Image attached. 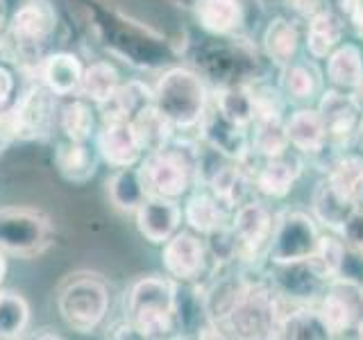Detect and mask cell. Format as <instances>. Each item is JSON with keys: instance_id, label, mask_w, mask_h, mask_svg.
I'll use <instances>...</instances> for the list:
<instances>
[{"instance_id": "cell-35", "label": "cell", "mask_w": 363, "mask_h": 340, "mask_svg": "<svg viewBox=\"0 0 363 340\" xmlns=\"http://www.w3.org/2000/svg\"><path fill=\"white\" fill-rule=\"evenodd\" d=\"M57 123L68 141L89 143L91 136H96V111L84 98L66 102L57 113Z\"/></svg>"}, {"instance_id": "cell-6", "label": "cell", "mask_w": 363, "mask_h": 340, "mask_svg": "<svg viewBox=\"0 0 363 340\" xmlns=\"http://www.w3.org/2000/svg\"><path fill=\"white\" fill-rule=\"evenodd\" d=\"M318 311L332 338H363V283L332 277L318 300Z\"/></svg>"}, {"instance_id": "cell-7", "label": "cell", "mask_w": 363, "mask_h": 340, "mask_svg": "<svg viewBox=\"0 0 363 340\" xmlns=\"http://www.w3.org/2000/svg\"><path fill=\"white\" fill-rule=\"evenodd\" d=\"M318 243H320V232L311 215L302 211H284L275 218L266 259L270 264L304 261L315 252Z\"/></svg>"}, {"instance_id": "cell-11", "label": "cell", "mask_w": 363, "mask_h": 340, "mask_svg": "<svg viewBox=\"0 0 363 340\" xmlns=\"http://www.w3.org/2000/svg\"><path fill=\"white\" fill-rule=\"evenodd\" d=\"M57 28V9L50 0H28L9 16L7 34L18 48L45 43Z\"/></svg>"}, {"instance_id": "cell-30", "label": "cell", "mask_w": 363, "mask_h": 340, "mask_svg": "<svg viewBox=\"0 0 363 340\" xmlns=\"http://www.w3.org/2000/svg\"><path fill=\"white\" fill-rule=\"evenodd\" d=\"M130 123L134 128L136 139H139L143 154L162 150L164 145H168L175 139V125L155 107V102L143 107Z\"/></svg>"}, {"instance_id": "cell-17", "label": "cell", "mask_w": 363, "mask_h": 340, "mask_svg": "<svg viewBox=\"0 0 363 340\" xmlns=\"http://www.w3.org/2000/svg\"><path fill=\"white\" fill-rule=\"evenodd\" d=\"M179 281L173 277H141L132 283L128 293V315L139 311H173L177 306Z\"/></svg>"}, {"instance_id": "cell-4", "label": "cell", "mask_w": 363, "mask_h": 340, "mask_svg": "<svg viewBox=\"0 0 363 340\" xmlns=\"http://www.w3.org/2000/svg\"><path fill=\"white\" fill-rule=\"evenodd\" d=\"M286 306L268 281H250L220 327H227L238 338H275L277 322Z\"/></svg>"}, {"instance_id": "cell-9", "label": "cell", "mask_w": 363, "mask_h": 340, "mask_svg": "<svg viewBox=\"0 0 363 340\" xmlns=\"http://www.w3.org/2000/svg\"><path fill=\"white\" fill-rule=\"evenodd\" d=\"M230 225L238 238V247H241L238 261H255L259 259L261 249L268 247L275 218H272L266 204L257 200H245L232 211Z\"/></svg>"}, {"instance_id": "cell-29", "label": "cell", "mask_w": 363, "mask_h": 340, "mask_svg": "<svg viewBox=\"0 0 363 340\" xmlns=\"http://www.w3.org/2000/svg\"><path fill=\"white\" fill-rule=\"evenodd\" d=\"M107 198L116 211L136 213L147 198L139 168H116V173L107 179Z\"/></svg>"}, {"instance_id": "cell-31", "label": "cell", "mask_w": 363, "mask_h": 340, "mask_svg": "<svg viewBox=\"0 0 363 340\" xmlns=\"http://www.w3.org/2000/svg\"><path fill=\"white\" fill-rule=\"evenodd\" d=\"M250 184H252V177H247L245 166L236 162H225L209 179L213 198L218 200L227 211H234L238 204L245 202Z\"/></svg>"}, {"instance_id": "cell-37", "label": "cell", "mask_w": 363, "mask_h": 340, "mask_svg": "<svg viewBox=\"0 0 363 340\" xmlns=\"http://www.w3.org/2000/svg\"><path fill=\"white\" fill-rule=\"evenodd\" d=\"M279 91L291 100H311L320 91V73L309 62H291L281 66Z\"/></svg>"}, {"instance_id": "cell-22", "label": "cell", "mask_w": 363, "mask_h": 340, "mask_svg": "<svg viewBox=\"0 0 363 340\" xmlns=\"http://www.w3.org/2000/svg\"><path fill=\"white\" fill-rule=\"evenodd\" d=\"M275 338H293V340H329L332 332L325 324L318 306L311 304H298L295 309H289L281 313Z\"/></svg>"}, {"instance_id": "cell-40", "label": "cell", "mask_w": 363, "mask_h": 340, "mask_svg": "<svg viewBox=\"0 0 363 340\" xmlns=\"http://www.w3.org/2000/svg\"><path fill=\"white\" fill-rule=\"evenodd\" d=\"M141 338H168L173 336L177 315L173 311H139L128 315Z\"/></svg>"}, {"instance_id": "cell-14", "label": "cell", "mask_w": 363, "mask_h": 340, "mask_svg": "<svg viewBox=\"0 0 363 340\" xmlns=\"http://www.w3.org/2000/svg\"><path fill=\"white\" fill-rule=\"evenodd\" d=\"M96 150L111 168L139 166L143 150L130 120H105L96 132Z\"/></svg>"}, {"instance_id": "cell-5", "label": "cell", "mask_w": 363, "mask_h": 340, "mask_svg": "<svg viewBox=\"0 0 363 340\" xmlns=\"http://www.w3.org/2000/svg\"><path fill=\"white\" fill-rule=\"evenodd\" d=\"M52 243V222L41 209H0V249L16 256H39Z\"/></svg>"}, {"instance_id": "cell-27", "label": "cell", "mask_w": 363, "mask_h": 340, "mask_svg": "<svg viewBox=\"0 0 363 340\" xmlns=\"http://www.w3.org/2000/svg\"><path fill=\"white\" fill-rule=\"evenodd\" d=\"M264 52L266 57L277 66H286L295 62V55L300 48V32L298 26L286 16H275L268 21L264 30Z\"/></svg>"}, {"instance_id": "cell-49", "label": "cell", "mask_w": 363, "mask_h": 340, "mask_svg": "<svg viewBox=\"0 0 363 340\" xmlns=\"http://www.w3.org/2000/svg\"><path fill=\"white\" fill-rule=\"evenodd\" d=\"M5 275H7V259H5V252H3V249H0V286H3Z\"/></svg>"}, {"instance_id": "cell-1", "label": "cell", "mask_w": 363, "mask_h": 340, "mask_svg": "<svg viewBox=\"0 0 363 340\" xmlns=\"http://www.w3.org/2000/svg\"><path fill=\"white\" fill-rule=\"evenodd\" d=\"M200 147L170 141L162 150L147 152L139 162V173L147 196L179 200L198 177Z\"/></svg>"}, {"instance_id": "cell-20", "label": "cell", "mask_w": 363, "mask_h": 340, "mask_svg": "<svg viewBox=\"0 0 363 340\" xmlns=\"http://www.w3.org/2000/svg\"><path fill=\"white\" fill-rule=\"evenodd\" d=\"M41 82L50 89L57 98L77 96L79 84H82L84 66L79 57L73 52H52L41 62Z\"/></svg>"}, {"instance_id": "cell-39", "label": "cell", "mask_w": 363, "mask_h": 340, "mask_svg": "<svg viewBox=\"0 0 363 340\" xmlns=\"http://www.w3.org/2000/svg\"><path fill=\"white\" fill-rule=\"evenodd\" d=\"M30 324V304L14 290H0V338H21Z\"/></svg>"}, {"instance_id": "cell-8", "label": "cell", "mask_w": 363, "mask_h": 340, "mask_svg": "<svg viewBox=\"0 0 363 340\" xmlns=\"http://www.w3.org/2000/svg\"><path fill=\"white\" fill-rule=\"evenodd\" d=\"M268 283L286 304H313L320 300L329 277L311 259L293 264H270Z\"/></svg>"}, {"instance_id": "cell-25", "label": "cell", "mask_w": 363, "mask_h": 340, "mask_svg": "<svg viewBox=\"0 0 363 340\" xmlns=\"http://www.w3.org/2000/svg\"><path fill=\"white\" fill-rule=\"evenodd\" d=\"M100 154L98 150L86 145V143H77V141H68L57 145L55 152V166L60 170V175L71 181V184H86V181L96 175L98 170Z\"/></svg>"}, {"instance_id": "cell-47", "label": "cell", "mask_w": 363, "mask_h": 340, "mask_svg": "<svg viewBox=\"0 0 363 340\" xmlns=\"http://www.w3.org/2000/svg\"><path fill=\"white\" fill-rule=\"evenodd\" d=\"M352 94V98H354V102H357V107H359V111H361V116H363V79L361 82L350 91Z\"/></svg>"}, {"instance_id": "cell-41", "label": "cell", "mask_w": 363, "mask_h": 340, "mask_svg": "<svg viewBox=\"0 0 363 340\" xmlns=\"http://www.w3.org/2000/svg\"><path fill=\"white\" fill-rule=\"evenodd\" d=\"M238 238L232 230V225H220L218 230H213L207 234V254L213 256L216 266H227V264H236L238 261Z\"/></svg>"}, {"instance_id": "cell-15", "label": "cell", "mask_w": 363, "mask_h": 340, "mask_svg": "<svg viewBox=\"0 0 363 340\" xmlns=\"http://www.w3.org/2000/svg\"><path fill=\"white\" fill-rule=\"evenodd\" d=\"M182 207L177 200L147 196L145 202L136 209V227L139 234L155 245H164L182 225Z\"/></svg>"}, {"instance_id": "cell-16", "label": "cell", "mask_w": 363, "mask_h": 340, "mask_svg": "<svg viewBox=\"0 0 363 340\" xmlns=\"http://www.w3.org/2000/svg\"><path fill=\"white\" fill-rule=\"evenodd\" d=\"M55 94L45 86H32L18 98L16 111L23 128V139H37L45 136L55 125Z\"/></svg>"}, {"instance_id": "cell-51", "label": "cell", "mask_w": 363, "mask_h": 340, "mask_svg": "<svg viewBox=\"0 0 363 340\" xmlns=\"http://www.w3.org/2000/svg\"><path fill=\"white\" fill-rule=\"evenodd\" d=\"M359 209H363V198H361V202H359Z\"/></svg>"}, {"instance_id": "cell-18", "label": "cell", "mask_w": 363, "mask_h": 340, "mask_svg": "<svg viewBox=\"0 0 363 340\" xmlns=\"http://www.w3.org/2000/svg\"><path fill=\"white\" fill-rule=\"evenodd\" d=\"M193 16L211 37H232L243 26L245 7L241 0H193Z\"/></svg>"}, {"instance_id": "cell-21", "label": "cell", "mask_w": 363, "mask_h": 340, "mask_svg": "<svg viewBox=\"0 0 363 340\" xmlns=\"http://www.w3.org/2000/svg\"><path fill=\"white\" fill-rule=\"evenodd\" d=\"M289 143L302 154H320L327 147V128L320 111L304 107L286 118Z\"/></svg>"}, {"instance_id": "cell-44", "label": "cell", "mask_w": 363, "mask_h": 340, "mask_svg": "<svg viewBox=\"0 0 363 340\" xmlns=\"http://www.w3.org/2000/svg\"><path fill=\"white\" fill-rule=\"evenodd\" d=\"M14 86H16L14 73H11L9 68L0 66V107H5L9 98L14 96Z\"/></svg>"}, {"instance_id": "cell-38", "label": "cell", "mask_w": 363, "mask_h": 340, "mask_svg": "<svg viewBox=\"0 0 363 340\" xmlns=\"http://www.w3.org/2000/svg\"><path fill=\"white\" fill-rule=\"evenodd\" d=\"M327 177L332 184L359 207L363 198V157L361 154H340L336 162L329 166Z\"/></svg>"}, {"instance_id": "cell-3", "label": "cell", "mask_w": 363, "mask_h": 340, "mask_svg": "<svg viewBox=\"0 0 363 340\" xmlns=\"http://www.w3.org/2000/svg\"><path fill=\"white\" fill-rule=\"evenodd\" d=\"M109 286L96 272L68 275L57 290V309L68 329L91 334L109 313Z\"/></svg>"}, {"instance_id": "cell-33", "label": "cell", "mask_w": 363, "mask_h": 340, "mask_svg": "<svg viewBox=\"0 0 363 340\" xmlns=\"http://www.w3.org/2000/svg\"><path fill=\"white\" fill-rule=\"evenodd\" d=\"M182 215H184V222L193 232L204 234V236L213 230H218L220 225L230 222V211L213 198L211 191L209 193H202V191L193 193V196L186 200Z\"/></svg>"}, {"instance_id": "cell-42", "label": "cell", "mask_w": 363, "mask_h": 340, "mask_svg": "<svg viewBox=\"0 0 363 340\" xmlns=\"http://www.w3.org/2000/svg\"><path fill=\"white\" fill-rule=\"evenodd\" d=\"M340 238L347 247L363 249V209H354L350 213V218L343 222V227L338 230Z\"/></svg>"}, {"instance_id": "cell-45", "label": "cell", "mask_w": 363, "mask_h": 340, "mask_svg": "<svg viewBox=\"0 0 363 340\" xmlns=\"http://www.w3.org/2000/svg\"><path fill=\"white\" fill-rule=\"evenodd\" d=\"M286 5L293 7L295 11H300V14L311 16L313 11L320 9V0H286Z\"/></svg>"}, {"instance_id": "cell-2", "label": "cell", "mask_w": 363, "mask_h": 340, "mask_svg": "<svg viewBox=\"0 0 363 340\" xmlns=\"http://www.w3.org/2000/svg\"><path fill=\"white\" fill-rule=\"evenodd\" d=\"M152 91L155 107L175 125V130L198 128L209 109V91L204 79L184 66L164 71Z\"/></svg>"}, {"instance_id": "cell-34", "label": "cell", "mask_w": 363, "mask_h": 340, "mask_svg": "<svg viewBox=\"0 0 363 340\" xmlns=\"http://www.w3.org/2000/svg\"><path fill=\"white\" fill-rule=\"evenodd\" d=\"M121 86V73L111 62H94L84 68L82 84L77 96L89 100L91 105H105L109 102Z\"/></svg>"}, {"instance_id": "cell-28", "label": "cell", "mask_w": 363, "mask_h": 340, "mask_svg": "<svg viewBox=\"0 0 363 340\" xmlns=\"http://www.w3.org/2000/svg\"><path fill=\"white\" fill-rule=\"evenodd\" d=\"M155 102V91L141 79H130L128 84H121L116 96L109 102L100 105L102 123L105 120H132L143 107Z\"/></svg>"}, {"instance_id": "cell-23", "label": "cell", "mask_w": 363, "mask_h": 340, "mask_svg": "<svg viewBox=\"0 0 363 340\" xmlns=\"http://www.w3.org/2000/svg\"><path fill=\"white\" fill-rule=\"evenodd\" d=\"M343 18L332 9H318L306 21L304 45L313 60H327L336 45L343 39Z\"/></svg>"}, {"instance_id": "cell-36", "label": "cell", "mask_w": 363, "mask_h": 340, "mask_svg": "<svg viewBox=\"0 0 363 340\" xmlns=\"http://www.w3.org/2000/svg\"><path fill=\"white\" fill-rule=\"evenodd\" d=\"M213 107L218 109L227 120H232L241 128H250L255 120V94L250 84H227L216 94Z\"/></svg>"}, {"instance_id": "cell-10", "label": "cell", "mask_w": 363, "mask_h": 340, "mask_svg": "<svg viewBox=\"0 0 363 340\" xmlns=\"http://www.w3.org/2000/svg\"><path fill=\"white\" fill-rule=\"evenodd\" d=\"M207 245L200 241V236L191 232H175L173 236L164 243L162 252V264L168 277H173L179 283L196 281L204 268H207Z\"/></svg>"}, {"instance_id": "cell-43", "label": "cell", "mask_w": 363, "mask_h": 340, "mask_svg": "<svg viewBox=\"0 0 363 340\" xmlns=\"http://www.w3.org/2000/svg\"><path fill=\"white\" fill-rule=\"evenodd\" d=\"M338 7L352 30L357 32V37L363 39V0H338Z\"/></svg>"}, {"instance_id": "cell-24", "label": "cell", "mask_w": 363, "mask_h": 340, "mask_svg": "<svg viewBox=\"0 0 363 340\" xmlns=\"http://www.w3.org/2000/svg\"><path fill=\"white\" fill-rule=\"evenodd\" d=\"M252 134H250V147L252 154L261 159H270L289 152V134H286V118L284 113H257L250 123Z\"/></svg>"}, {"instance_id": "cell-19", "label": "cell", "mask_w": 363, "mask_h": 340, "mask_svg": "<svg viewBox=\"0 0 363 340\" xmlns=\"http://www.w3.org/2000/svg\"><path fill=\"white\" fill-rule=\"evenodd\" d=\"M300 173H302V166L298 159L289 152H284L277 157L264 159L261 168L252 175V184L257 186L259 193H264L266 198L279 200V198H286L293 191Z\"/></svg>"}, {"instance_id": "cell-46", "label": "cell", "mask_w": 363, "mask_h": 340, "mask_svg": "<svg viewBox=\"0 0 363 340\" xmlns=\"http://www.w3.org/2000/svg\"><path fill=\"white\" fill-rule=\"evenodd\" d=\"M352 145H354L357 154L363 157V116L359 118L357 123V130H354V136H352Z\"/></svg>"}, {"instance_id": "cell-48", "label": "cell", "mask_w": 363, "mask_h": 340, "mask_svg": "<svg viewBox=\"0 0 363 340\" xmlns=\"http://www.w3.org/2000/svg\"><path fill=\"white\" fill-rule=\"evenodd\" d=\"M0 3H3V7L7 9V14L11 16V14H14V11L21 7V5H26L28 0H0Z\"/></svg>"}, {"instance_id": "cell-32", "label": "cell", "mask_w": 363, "mask_h": 340, "mask_svg": "<svg viewBox=\"0 0 363 340\" xmlns=\"http://www.w3.org/2000/svg\"><path fill=\"white\" fill-rule=\"evenodd\" d=\"M327 79L336 89L352 91L363 79V52L354 43H338L327 57Z\"/></svg>"}, {"instance_id": "cell-12", "label": "cell", "mask_w": 363, "mask_h": 340, "mask_svg": "<svg viewBox=\"0 0 363 340\" xmlns=\"http://www.w3.org/2000/svg\"><path fill=\"white\" fill-rule=\"evenodd\" d=\"M202 141L209 145L211 150L223 154L225 159L236 164H245L252 157V147H250V134L247 128H241L232 120H227L218 109H207L204 118L200 123Z\"/></svg>"}, {"instance_id": "cell-26", "label": "cell", "mask_w": 363, "mask_h": 340, "mask_svg": "<svg viewBox=\"0 0 363 340\" xmlns=\"http://www.w3.org/2000/svg\"><path fill=\"white\" fill-rule=\"evenodd\" d=\"M311 207H313L315 220L323 222L327 230H334V232H338L340 227H343V222L350 218L352 211L359 209L354 202L347 200L343 193L332 184V179L327 175L318 181L313 188Z\"/></svg>"}, {"instance_id": "cell-13", "label": "cell", "mask_w": 363, "mask_h": 340, "mask_svg": "<svg viewBox=\"0 0 363 340\" xmlns=\"http://www.w3.org/2000/svg\"><path fill=\"white\" fill-rule=\"evenodd\" d=\"M318 111H320L327 128V145L332 143L336 147H347L361 118V111L352 94H345L343 89L336 86L327 89L318 102Z\"/></svg>"}, {"instance_id": "cell-50", "label": "cell", "mask_w": 363, "mask_h": 340, "mask_svg": "<svg viewBox=\"0 0 363 340\" xmlns=\"http://www.w3.org/2000/svg\"><path fill=\"white\" fill-rule=\"evenodd\" d=\"M7 23H9V14H7V9L3 7V3H0V30H5Z\"/></svg>"}]
</instances>
